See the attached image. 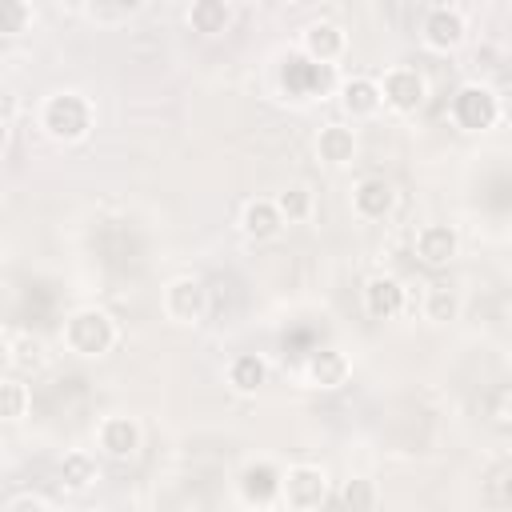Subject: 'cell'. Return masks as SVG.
Returning a JSON list of instances; mask_svg holds the SVG:
<instances>
[{"label":"cell","mask_w":512,"mask_h":512,"mask_svg":"<svg viewBox=\"0 0 512 512\" xmlns=\"http://www.w3.org/2000/svg\"><path fill=\"white\" fill-rule=\"evenodd\" d=\"M40 128L60 144H76L92 128V104L80 92H56L40 108Z\"/></svg>","instance_id":"obj_1"},{"label":"cell","mask_w":512,"mask_h":512,"mask_svg":"<svg viewBox=\"0 0 512 512\" xmlns=\"http://www.w3.org/2000/svg\"><path fill=\"white\" fill-rule=\"evenodd\" d=\"M64 344L76 356H104L116 344V324L100 308H80L64 320Z\"/></svg>","instance_id":"obj_2"},{"label":"cell","mask_w":512,"mask_h":512,"mask_svg":"<svg viewBox=\"0 0 512 512\" xmlns=\"http://www.w3.org/2000/svg\"><path fill=\"white\" fill-rule=\"evenodd\" d=\"M448 116H452V124H456L460 132H484V128L496 124L500 100H496V92H492L488 84H464V88L452 96Z\"/></svg>","instance_id":"obj_3"},{"label":"cell","mask_w":512,"mask_h":512,"mask_svg":"<svg viewBox=\"0 0 512 512\" xmlns=\"http://www.w3.org/2000/svg\"><path fill=\"white\" fill-rule=\"evenodd\" d=\"M280 500L296 512H312L328 500V476L312 464H296V468L280 472Z\"/></svg>","instance_id":"obj_4"},{"label":"cell","mask_w":512,"mask_h":512,"mask_svg":"<svg viewBox=\"0 0 512 512\" xmlns=\"http://www.w3.org/2000/svg\"><path fill=\"white\" fill-rule=\"evenodd\" d=\"M376 84H380V104H388L392 112H416L424 104V76L408 64L388 68L384 80H376Z\"/></svg>","instance_id":"obj_5"},{"label":"cell","mask_w":512,"mask_h":512,"mask_svg":"<svg viewBox=\"0 0 512 512\" xmlns=\"http://www.w3.org/2000/svg\"><path fill=\"white\" fill-rule=\"evenodd\" d=\"M412 248H416V260H420V264H428V268H444V264L456 260V252H460V236H456L452 224H424V228L416 232Z\"/></svg>","instance_id":"obj_6"},{"label":"cell","mask_w":512,"mask_h":512,"mask_svg":"<svg viewBox=\"0 0 512 512\" xmlns=\"http://www.w3.org/2000/svg\"><path fill=\"white\" fill-rule=\"evenodd\" d=\"M204 284L196 276H176L168 288H164V312L168 320L176 324H196L204 316Z\"/></svg>","instance_id":"obj_7"},{"label":"cell","mask_w":512,"mask_h":512,"mask_svg":"<svg viewBox=\"0 0 512 512\" xmlns=\"http://www.w3.org/2000/svg\"><path fill=\"white\" fill-rule=\"evenodd\" d=\"M328 68L332 64H316L308 56H288L280 68V80L292 96H320L328 88Z\"/></svg>","instance_id":"obj_8"},{"label":"cell","mask_w":512,"mask_h":512,"mask_svg":"<svg viewBox=\"0 0 512 512\" xmlns=\"http://www.w3.org/2000/svg\"><path fill=\"white\" fill-rule=\"evenodd\" d=\"M352 208H356L360 220H384L396 208V188L384 176H364L352 188Z\"/></svg>","instance_id":"obj_9"},{"label":"cell","mask_w":512,"mask_h":512,"mask_svg":"<svg viewBox=\"0 0 512 512\" xmlns=\"http://www.w3.org/2000/svg\"><path fill=\"white\" fill-rule=\"evenodd\" d=\"M96 440H100L104 456H112V460H132V456L140 452V428H136V420H128V416H108V420L100 424Z\"/></svg>","instance_id":"obj_10"},{"label":"cell","mask_w":512,"mask_h":512,"mask_svg":"<svg viewBox=\"0 0 512 512\" xmlns=\"http://www.w3.org/2000/svg\"><path fill=\"white\" fill-rule=\"evenodd\" d=\"M464 40V16L456 8H432L424 16V44L432 52H452Z\"/></svg>","instance_id":"obj_11"},{"label":"cell","mask_w":512,"mask_h":512,"mask_svg":"<svg viewBox=\"0 0 512 512\" xmlns=\"http://www.w3.org/2000/svg\"><path fill=\"white\" fill-rule=\"evenodd\" d=\"M344 44H348V40H344V28H336V24H328V20L308 24V28H304V40H300L304 56L316 60V64L340 60V56H344Z\"/></svg>","instance_id":"obj_12"},{"label":"cell","mask_w":512,"mask_h":512,"mask_svg":"<svg viewBox=\"0 0 512 512\" xmlns=\"http://www.w3.org/2000/svg\"><path fill=\"white\" fill-rule=\"evenodd\" d=\"M400 308H404V288H400V280H392V276H372V280L364 284V312H368L372 320H392V316H400Z\"/></svg>","instance_id":"obj_13"},{"label":"cell","mask_w":512,"mask_h":512,"mask_svg":"<svg viewBox=\"0 0 512 512\" xmlns=\"http://www.w3.org/2000/svg\"><path fill=\"white\" fill-rule=\"evenodd\" d=\"M304 372H308V380H312L316 388H340V384L348 380L352 364H348V356H344L340 348H316V352H308Z\"/></svg>","instance_id":"obj_14"},{"label":"cell","mask_w":512,"mask_h":512,"mask_svg":"<svg viewBox=\"0 0 512 512\" xmlns=\"http://www.w3.org/2000/svg\"><path fill=\"white\" fill-rule=\"evenodd\" d=\"M240 496L248 504H272L280 496V468L268 460H256L240 472Z\"/></svg>","instance_id":"obj_15"},{"label":"cell","mask_w":512,"mask_h":512,"mask_svg":"<svg viewBox=\"0 0 512 512\" xmlns=\"http://www.w3.org/2000/svg\"><path fill=\"white\" fill-rule=\"evenodd\" d=\"M240 228H244V236L248 240H256V244H264V240H272V236H280V228H284V220H280V212H276V200H248L244 204V212H240Z\"/></svg>","instance_id":"obj_16"},{"label":"cell","mask_w":512,"mask_h":512,"mask_svg":"<svg viewBox=\"0 0 512 512\" xmlns=\"http://www.w3.org/2000/svg\"><path fill=\"white\" fill-rule=\"evenodd\" d=\"M340 108L352 116V120H364V116H376L380 112V84L368 80V76H352L340 84Z\"/></svg>","instance_id":"obj_17"},{"label":"cell","mask_w":512,"mask_h":512,"mask_svg":"<svg viewBox=\"0 0 512 512\" xmlns=\"http://www.w3.org/2000/svg\"><path fill=\"white\" fill-rule=\"evenodd\" d=\"M316 156L324 164H332V168L352 164V156H356V132L348 124H324L320 136H316Z\"/></svg>","instance_id":"obj_18"},{"label":"cell","mask_w":512,"mask_h":512,"mask_svg":"<svg viewBox=\"0 0 512 512\" xmlns=\"http://www.w3.org/2000/svg\"><path fill=\"white\" fill-rule=\"evenodd\" d=\"M188 24H192V32H200V36H220V32H228V24H232V8H228V0H192Z\"/></svg>","instance_id":"obj_19"},{"label":"cell","mask_w":512,"mask_h":512,"mask_svg":"<svg viewBox=\"0 0 512 512\" xmlns=\"http://www.w3.org/2000/svg\"><path fill=\"white\" fill-rule=\"evenodd\" d=\"M264 380H268V364H264L256 352H240V356H232V364H228V384H232L240 396L260 392Z\"/></svg>","instance_id":"obj_20"},{"label":"cell","mask_w":512,"mask_h":512,"mask_svg":"<svg viewBox=\"0 0 512 512\" xmlns=\"http://www.w3.org/2000/svg\"><path fill=\"white\" fill-rule=\"evenodd\" d=\"M8 360H12L16 372H40V368L48 364V348H44L40 336H32V332H16V336L8 340Z\"/></svg>","instance_id":"obj_21"},{"label":"cell","mask_w":512,"mask_h":512,"mask_svg":"<svg viewBox=\"0 0 512 512\" xmlns=\"http://www.w3.org/2000/svg\"><path fill=\"white\" fill-rule=\"evenodd\" d=\"M96 480V460L88 452H68L60 460V484L72 488V492H84L88 484Z\"/></svg>","instance_id":"obj_22"},{"label":"cell","mask_w":512,"mask_h":512,"mask_svg":"<svg viewBox=\"0 0 512 512\" xmlns=\"http://www.w3.org/2000/svg\"><path fill=\"white\" fill-rule=\"evenodd\" d=\"M456 312H460V296L448 284H432L428 296H424V320L448 324V320H456Z\"/></svg>","instance_id":"obj_23"},{"label":"cell","mask_w":512,"mask_h":512,"mask_svg":"<svg viewBox=\"0 0 512 512\" xmlns=\"http://www.w3.org/2000/svg\"><path fill=\"white\" fill-rule=\"evenodd\" d=\"M276 212H280L284 224H300V220H308V216H312V192H308L304 184L284 188V192L276 196Z\"/></svg>","instance_id":"obj_24"},{"label":"cell","mask_w":512,"mask_h":512,"mask_svg":"<svg viewBox=\"0 0 512 512\" xmlns=\"http://www.w3.org/2000/svg\"><path fill=\"white\" fill-rule=\"evenodd\" d=\"M28 384L20 380H0V420H20L28 412Z\"/></svg>","instance_id":"obj_25"},{"label":"cell","mask_w":512,"mask_h":512,"mask_svg":"<svg viewBox=\"0 0 512 512\" xmlns=\"http://www.w3.org/2000/svg\"><path fill=\"white\" fill-rule=\"evenodd\" d=\"M32 20L28 0H0V36H20Z\"/></svg>","instance_id":"obj_26"},{"label":"cell","mask_w":512,"mask_h":512,"mask_svg":"<svg viewBox=\"0 0 512 512\" xmlns=\"http://www.w3.org/2000/svg\"><path fill=\"white\" fill-rule=\"evenodd\" d=\"M340 504L344 508H376L380 504V492L372 488V480H348L340 488Z\"/></svg>","instance_id":"obj_27"},{"label":"cell","mask_w":512,"mask_h":512,"mask_svg":"<svg viewBox=\"0 0 512 512\" xmlns=\"http://www.w3.org/2000/svg\"><path fill=\"white\" fill-rule=\"evenodd\" d=\"M8 508H48V500H44V496L24 492V496H12V500H8Z\"/></svg>","instance_id":"obj_28"},{"label":"cell","mask_w":512,"mask_h":512,"mask_svg":"<svg viewBox=\"0 0 512 512\" xmlns=\"http://www.w3.org/2000/svg\"><path fill=\"white\" fill-rule=\"evenodd\" d=\"M16 116V96L0 88V120H12Z\"/></svg>","instance_id":"obj_29"},{"label":"cell","mask_w":512,"mask_h":512,"mask_svg":"<svg viewBox=\"0 0 512 512\" xmlns=\"http://www.w3.org/2000/svg\"><path fill=\"white\" fill-rule=\"evenodd\" d=\"M112 4H116V8H140L144 0H112Z\"/></svg>","instance_id":"obj_30"},{"label":"cell","mask_w":512,"mask_h":512,"mask_svg":"<svg viewBox=\"0 0 512 512\" xmlns=\"http://www.w3.org/2000/svg\"><path fill=\"white\" fill-rule=\"evenodd\" d=\"M8 144V120H0V148Z\"/></svg>","instance_id":"obj_31"},{"label":"cell","mask_w":512,"mask_h":512,"mask_svg":"<svg viewBox=\"0 0 512 512\" xmlns=\"http://www.w3.org/2000/svg\"><path fill=\"white\" fill-rule=\"evenodd\" d=\"M60 4H64V8H84L88 0H60Z\"/></svg>","instance_id":"obj_32"}]
</instances>
